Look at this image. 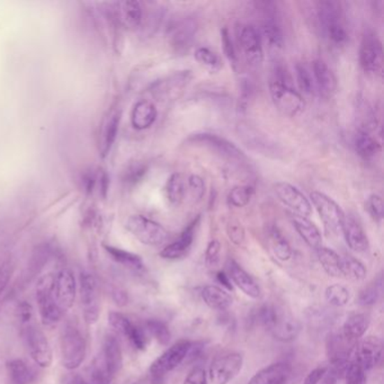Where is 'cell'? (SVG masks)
<instances>
[{"label": "cell", "instance_id": "6da1fadb", "mask_svg": "<svg viewBox=\"0 0 384 384\" xmlns=\"http://www.w3.org/2000/svg\"><path fill=\"white\" fill-rule=\"evenodd\" d=\"M86 341L78 327L73 323L64 325L60 335V350L64 367L67 370L78 369L86 357Z\"/></svg>", "mask_w": 384, "mask_h": 384}, {"label": "cell", "instance_id": "7a4b0ae2", "mask_svg": "<svg viewBox=\"0 0 384 384\" xmlns=\"http://www.w3.org/2000/svg\"><path fill=\"white\" fill-rule=\"evenodd\" d=\"M54 276L47 274L40 279L36 286V302L44 326L52 327L61 320L62 310L54 297Z\"/></svg>", "mask_w": 384, "mask_h": 384}, {"label": "cell", "instance_id": "3957f363", "mask_svg": "<svg viewBox=\"0 0 384 384\" xmlns=\"http://www.w3.org/2000/svg\"><path fill=\"white\" fill-rule=\"evenodd\" d=\"M192 343L189 341H179L169 347L152 364L149 373L152 376V384H163V378L169 372L174 371L186 360Z\"/></svg>", "mask_w": 384, "mask_h": 384}, {"label": "cell", "instance_id": "277c9868", "mask_svg": "<svg viewBox=\"0 0 384 384\" xmlns=\"http://www.w3.org/2000/svg\"><path fill=\"white\" fill-rule=\"evenodd\" d=\"M126 228L132 236L147 246H161L169 237L168 231L161 223L140 214L128 216Z\"/></svg>", "mask_w": 384, "mask_h": 384}, {"label": "cell", "instance_id": "5b68a950", "mask_svg": "<svg viewBox=\"0 0 384 384\" xmlns=\"http://www.w3.org/2000/svg\"><path fill=\"white\" fill-rule=\"evenodd\" d=\"M269 93L272 101L277 111L286 117H294L299 115L306 108L302 95L286 82H269Z\"/></svg>", "mask_w": 384, "mask_h": 384}, {"label": "cell", "instance_id": "8992f818", "mask_svg": "<svg viewBox=\"0 0 384 384\" xmlns=\"http://www.w3.org/2000/svg\"><path fill=\"white\" fill-rule=\"evenodd\" d=\"M244 356L240 353H228L218 356L209 365V380L213 384H229L242 372Z\"/></svg>", "mask_w": 384, "mask_h": 384}, {"label": "cell", "instance_id": "52a82bcc", "mask_svg": "<svg viewBox=\"0 0 384 384\" xmlns=\"http://www.w3.org/2000/svg\"><path fill=\"white\" fill-rule=\"evenodd\" d=\"M310 198L327 230L332 232L341 230L346 218L341 207L332 198L321 192H312Z\"/></svg>", "mask_w": 384, "mask_h": 384}, {"label": "cell", "instance_id": "ba28073f", "mask_svg": "<svg viewBox=\"0 0 384 384\" xmlns=\"http://www.w3.org/2000/svg\"><path fill=\"white\" fill-rule=\"evenodd\" d=\"M266 329L276 341L292 343L300 335L301 323L290 312L275 306L271 323Z\"/></svg>", "mask_w": 384, "mask_h": 384}, {"label": "cell", "instance_id": "9c48e42d", "mask_svg": "<svg viewBox=\"0 0 384 384\" xmlns=\"http://www.w3.org/2000/svg\"><path fill=\"white\" fill-rule=\"evenodd\" d=\"M80 301L84 318L88 325L96 323L101 311L98 284L93 274L84 272L80 276Z\"/></svg>", "mask_w": 384, "mask_h": 384}, {"label": "cell", "instance_id": "30bf717a", "mask_svg": "<svg viewBox=\"0 0 384 384\" xmlns=\"http://www.w3.org/2000/svg\"><path fill=\"white\" fill-rule=\"evenodd\" d=\"M189 142L193 145H201L211 149L216 154H221L223 157L233 159V161H242L246 159L244 152L235 145L230 142L229 140L219 137L216 134L212 133H196L193 134L187 140Z\"/></svg>", "mask_w": 384, "mask_h": 384}, {"label": "cell", "instance_id": "8fae6325", "mask_svg": "<svg viewBox=\"0 0 384 384\" xmlns=\"http://www.w3.org/2000/svg\"><path fill=\"white\" fill-rule=\"evenodd\" d=\"M263 23L262 36L268 47L272 49H282L284 45V35L279 23V15L273 3H262Z\"/></svg>", "mask_w": 384, "mask_h": 384}, {"label": "cell", "instance_id": "7c38bea8", "mask_svg": "<svg viewBox=\"0 0 384 384\" xmlns=\"http://www.w3.org/2000/svg\"><path fill=\"white\" fill-rule=\"evenodd\" d=\"M360 64L367 73H381L383 67V49L376 35H364L360 49Z\"/></svg>", "mask_w": 384, "mask_h": 384}, {"label": "cell", "instance_id": "4fadbf2b", "mask_svg": "<svg viewBox=\"0 0 384 384\" xmlns=\"http://www.w3.org/2000/svg\"><path fill=\"white\" fill-rule=\"evenodd\" d=\"M275 193L279 201L290 207L294 214L304 216V218L311 216V203L300 189L286 182H279L275 185Z\"/></svg>", "mask_w": 384, "mask_h": 384}, {"label": "cell", "instance_id": "5bb4252c", "mask_svg": "<svg viewBox=\"0 0 384 384\" xmlns=\"http://www.w3.org/2000/svg\"><path fill=\"white\" fill-rule=\"evenodd\" d=\"M27 345L33 361L42 369L51 367L53 353L47 336L38 327L29 326L27 332Z\"/></svg>", "mask_w": 384, "mask_h": 384}, {"label": "cell", "instance_id": "9a60e30c", "mask_svg": "<svg viewBox=\"0 0 384 384\" xmlns=\"http://www.w3.org/2000/svg\"><path fill=\"white\" fill-rule=\"evenodd\" d=\"M383 344L376 336H367L360 343L356 344L354 356L356 362L361 365L365 372L371 371L378 365L382 360Z\"/></svg>", "mask_w": 384, "mask_h": 384}, {"label": "cell", "instance_id": "2e32d148", "mask_svg": "<svg viewBox=\"0 0 384 384\" xmlns=\"http://www.w3.org/2000/svg\"><path fill=\"white\" fill-rule=\"evenodd\" d=\"M77 284L73 272L64 268L54 276V297L62 311L73 308L76 300Z\"/></svg>", "mask_w": 384, "mask_h": 384}, {"label": "cell", "instance_id": "e0dca14e", "mask_svg": "<svg viewBox=\"0 0 384 384\" xmlns=\"http://www.w3.org/2000/svg\"><path fill=\"white\" fill-rule=\"evenodd\" d=\"M200 221H201V216H198L192 220V222H189V226L184 229L177 240H175L161 251L159 255L161 258L176 260V259H181L186 256L189 251H191L193 242H194Z\"/></svg>", "mask_w": 384, "mask_h": 384}, {"label": "cell", "instance_id": "ac0fdd59", "mask_svg": "<svg viewBox=\"0 0 384 384\" xmlns=\"http://www.w3.org/2000/svg\"><path fill=\"white\" fill-rule=\"evenodd\" d=\"M108 323L115 332L128 338L135 348L139 350H145L147 347L146 332L140 327L135 326L126 318L124 314L119 312H111L108 314Z\"/></svg>", "mask_w": 384, "mask_h": 384}, {"label": "cell", "instance_id": "d6986e66", "mask_svg": "<svg viewBox=\"0 0 384 384\" xmlns=\"http://www.w3.org/2000/svg\"><path fill=\"white\" fill-rule=\"evenodd\" d=\"M240 43L244 58L253 67H258L264 60L262 36L255 27L246 25L240 32Z\"/></svg>", "mask_w": 384, "mask_h": 384}, {"label": "cell", "instance_id": "ffe728a7", "mask_svg": "<svg viewBox=\"0 0 384 384\" xmlns=\"http://www.w3.org/2000/svg\"><path fill=\"white\" fill-rule=\"evenodd\" d=\"M228 277L230 281H232L233 284L244 292L247 297L251 299H259L262 297V290L259 288L258 284L255 282V279L244 271L242 266L239 265L238 263L233 259H229L227 264Z\"/></svg>", "mask_w": 384, "mask_h": 384}, {"label": "cell", "instance_id": "44dd1931", "mask_svg": "<svg viewBox=\"0 0 384 384\" xmlns=\"http://www.w3.org/2000/svg\"><path fill=\"white\" fill-rule=\"evenodd\" d=\"M196 35V23L192 18H184L172 24L170 29V42L177 52H187L192 47Z\"/></svg>", "mask_w": 384, "mask_h": 384}, {"label": "cell", "instance_id": "7402d4cb", "mask_svg": "<svg viewBox=\"0 0 384 384\" xmlns=\"http://www.w3.org/2000/svg\"><path fill=\"white\" fill-rule=\"evenodd\" d=\"M341 231L348 246L355 253H365L370 248V242L367 238V232L364 231L361 223L355 219L349 216L345 218Z\"/></svg>", "mask_w": 384, "mask_h": 384}, {"label": "cell", "instance_id": "603a6c76", "mask_svg": "<svg viewBox=\"0 0 384 384\" xmlns=\"http://www.w3.org/2000/svg\"><path fill=\"white\" fill-rule=\"evenodd\" d=\"M312 75L314 84L323 97H332L337 91V79L335 73L323 60H316L312 64Z\"/></svg>", "mask_w": 384, "mask_h": 384}, {"label": "cell", "instance_id": "cb8c5ba5", "mask_svg": "<svg viewBox=\"0 0 384 384\" xmlns=\"http://www.w3.org/2000/svg\"><path fill=\"white\" fill-rule=\"evenodd\" d=\"M290 376L291 367L284 362H279L258 371L248 384H286Z\"/></svg>", "mask_w": 384, "mask_h": 384}, {"label": "cell", "instance_id": "d4e9b609", "mask_svg": "<svg viewBox=\"0 0 384 384\" xmlns=\"http://www.w3.org/2000/svg\"><path fill=\"white\" fill-rule=\"evenodd\" d=\"M291 221L294 229L309 247L313 248L316 251L323 247V236L313 222L310 221L308 218L297 216L294 213L291 214Z\"/></svg>", "mask_w": 384, "mask_h": 384}, {"label": "cell", "instance_id": "484cf974", "mask_svg": "<svg viewBox=\"0 0 384 384\" xmlns=\"http://www.w3.org/2000/svg\"><path fill=\"white\" fill-rule=\"evenodd\" d=\"M117 21L128 29H135L141 25L143 12L139 1H119L117 3Z\"/></svg>", "mask_w": 384, "mask_h": 384}, {"label": "cell", "instance_id": "4316f807", "mask_svg": "<svg viewBox=\"0 0 384 384\" xmlns=\"http://www.w3.org/2000/svg\"><path fill=\"white\" fill-rule=\"evenodd\" d=\"M102 357L105 367L112 376H117V373L122 370V348L115 336L108 335L105 337Z\"/></svg>", "mask_w": 384, "mask_h": 384}, {"label": "cell", "instance_id": "83f0119b", "mask_svg": "<svg viewBox=\"0 0 384 384\" xmlns=\"http://www.w3.org/2000/svg\"><path fill=\"white\" fill-rule=\"evenodd\" d=\"M158 111L156 106L149 101H140L134 105L131 114V123L137 130H147L152 126L157 119Z\"/></svg>", "mask_w": 384, "mask_h": 384}, {"label": "cell", "instance_id": "f1b7e54d", "mask_svg": "<svg viewBox=\"0 0 384 384\" xmlns=\"http://www.w3.org/2000/svg\"><path fill=\"white\" fill-rule=\"evenodd\" d=\"M202 299L209 308L224 311L232 306L233 297L229 292L218 286H207L202 290Z\"/></svg>", "mask_w": 384, "mask_h": 384}, {"label": "cell", "instance_id": "f546056e", "mask_svg": "<svg viewBox=\"0 0 384 384\" xmlns=\"http://www.w3.org/2000/svg\"><path fill=\"white\" fill-rule=\"evenodd\" d=\"M119 121H121V112L114 111L110 113V115L103 122L99 146H101V152L104 156H106L111 150L115 140H117Z\"/></svg>", "mask_w": 384, "mask_h": 384}, {"label": "cell", "instance_id": "4dcf8cb0", "mask_svg": "<svg viewBox=\"0 0 384 384\" xmlns=\"http://www.w3.org/2000/svg\"><path fill=\"white\" fill-rule=\"evenodd\" d=\"M354 147L360 157L364 161H372L381 152V145L376 138L371 135L370 132L365 130H358L354 138Z\"/></svg>", "mask_w": 384, "mask_h": 384}, {"label": "cell", "instance_id": "1f68e13d", "mask_svg": "<svg viewBox=\"0 0 384 384\" xmlns=\"http://www.w3.org/2000/svg\"><path fill=\"white\" fill-rule=\"evenodd\" d=\"M370 325V320L364 313H353L344 323L341 334L349 341H357L363 337Z\"/></svg>", "mask_w": 384, "mask_h": 384}, {"label": "cell", "instance_id": "d6a6232c", "mask_svg": "<svg viewBox=\"0 0 384 384\" xmlns=\"http://www.w3.org/2000/svg\"><path fill=\"white\" fill-rule=\"evenodd\" d=\"M318 18L325 32L343 24L339 5L334 1H320L318 3Z\"/></svg>", "mask_w": 384, "mask_h": 384}, {"label": "cell", "instance_id": "836d02e7", "mask_svg": "<svg viewBox=\"0 0 384 384\" xmlns=\"http://www.w3.org/2000/svg\"><path fill=\"white\" fill-rule=\"evenodd\" d=\"M187 192L186 179L181 172H175L168 178L166 184V194L168 201L178 207L184 201Z\"/></svg>", "mask_w": 384, "mask_h": 384}, {"label": "cell", "instance_id": "e575fe53", "mask_svg": "<svg viewBox=\"0 0 384 384\" xmlns=\"http://www.w3.org/2000/svg\"><path fill=\"white\" fill-rule=\"evenodd\" d=\"M318 259L323 269L332 277H343L341 274V257L330 248L320 247L317 249Z\"/></svg>", "mask_w": 384, "mask_h": 384}, {"label": "cell", "instance_id": "d590c367", "mask_svg": "<svg viewBox=\"0 0 384 384\" xmlns=\"http://www.w3.org/2000/svg\"><path fill=\"white\" fill-rule=\"evenodd\" d=\"M104 249L106 253L111 256V258L115 262L119 263L121 265L126 266V267L132 268V269H142L143 260L139 255L137 253H130V251H123L119 248L113 247V246H108V244H104Z\"/></svg>", "mask_w": 384, "mask_h": 384}, {"label": "cell", "instance_id": "8d00e7d4", "mask_svg": "<svg viewBox=\"0 0 384 384\" xmlns=\"http://www.w3.org/2000/svg\"><path fill=\"white\" fill-rule=\"evenodd\" d=\"M269 242H271L272 251L277 259L282 262H288L291 259L293 251L288 244L286 237L279 230L277 227H272L269 230Z\"/></svg>", "mask_w": 384, "mask_h": 384}, {"label": "cell", "instance_id": "74e56055", "mask_svg": "<svg viewBox=\"0 0 384 384\" xmlns=\"http://www.w3.org/2000/svg\"><path fill=\"white\" fill-rule=\"evenodd\" d=\"M341 274L343 277L354 281V282H362L367 277V267L363 263L360 262L355 257L346 255L341 257Z\"/></svg>", "mask_w": 384, "mask_h": 384}, {"label": "cell", "instance_id": "f35d334b", "mask_svg": "<svg viewBox=\"0 0 384 384\" xmlns=\"http://www.w3.org/2000/svg\"><path fill=\"white\" fill-rule=\"evenodd\" d=\"M7 372L14 384H31L34 374L23 360H12L7 363Z\"/></svg>", "mask_w": 384, "mask_h": 384}, {"label": "cell", "instance_id": "ab89813d", "mask_svg": "<svg viewBox=\"0 0 384 384\" xmlns=\"http://www.w3.org/2000/svg\"><path fill=\"white\" fill-rule=\"evenodd\" d=\"M325 297L330 306L341 308V307L346 306L350 300V293H349L348 288L341 284H332L326 288Z\"/></svg>", "mask_w": 384, "mask_h": 384}, {"label": "cell", "instance_id": "60d3db41", "mask_svg": "<svg viewBox=\"0 0 384 384\" xmlns=\"http://www.w3.org/2000/svg\"><path fill=\"white\" fill-rule=\"evenodd\" d=\"M253 195V189L249 185H238L228 194V203L233 207H244L249 204Z\"/></svg>", "mask_w": 384, "mask_h": 384}, {"label": "cell", "instance_id": "b9f144b4", "mask_svg": "<svg viewBox=\"0 0 384 384\" xmlns=\"http://www.w3.org/2000/svg\"><path fill=\"white\" fill-rule=\"evenodd\" d=\"M147 332L156 338L158 343L161 344L163 346L168 345L172 338V334L169 330L168 326L163 321L157 320V319H149L146 323Z\"/></svg>", "mask_w": 384, "mask_h": 384}, {"label": "cell", "instance_id": "7bdbcfd3", "mask_svg": "<svg viewBox=\"0 0 384 384\" xmlns=\"http://www.w3.org/2000/svg\"><path fill=\"white\" fill-rule=\"evenodd\" d=\"M295 75H297V86L300 88V91L307 95H313L316 84L310 70L304 64H297L295 67Z\"/></svg>", "mask_w": 384, "mask_h": 384}, {"label": "cell", "instance_id": "ee69618b", "mask_svg": "<svg viewBox=\"0 0 384 384\" xmlns=\"http://www.w3.org/2000/svg\"><path fill=\"white\" fill-rule=\"evenodd\" d=\"M196 61L204 67L209 68L212 71H216L222 67V62L216 53L213 52L207 47H198L195 51Z\"/></svg>", "mask_w": 384, "mask_h": 384}, {"label": "cell", "instance_id": "f6af8a7d", "mask_svg": "<svg viewBox=\"0 0 384 384\" xmlns=\"http://www.w3.org/2000/svg\"><path fill=\"white\" fill-rule=\"evenodd\" d=\"M113 376L110 374L108 369L105 367L103 357L96 358L91 369L89 384H111Z\"/></svg>", "mask_w": 384, "mask_h": 384}, {"label": "cell", "instance_id": "bcb514c9", "mask_svg": "<svg viewBox=\"0 0 384 384\" xmlns=\"http://www.w3.org/2000/svg\"><path fill=\"white\" fill-rule=\"evenodd\" d=\"M367 372L362 369L361 365L353 357L344 374L345 384H367Z\"/></svg>", "mask_w": 384, "mask_h": 384}, {"label": "cell", "instance_id": "7dc6e473", "mask_svg": "<svg viewBox=\"0 0 384 384\" xmlns=\"http://www.w3.org/2000/svg\"><path fill=\"white\" fill-rule=\"evenodd\" d=\"M228 238L235 246H242L246 239V231L237 219H230L227 224Z\"/></svg>", "mask_w": 384, "mask_h": 384}, {"label": "cell", "instance_id": "c3c4849f", "mask_svg": "<svg viewBox=\"0 0 384 384\" xmlns=\"http://www.w3.org/2000/svg\"><path fill=\"white\" fill-rule=\"evenodd\" d=\"M221 253V244L218 240H211L205 251V264L209 268L218 267Z\"/></svg>", "mask_w": 384, "mask_h": 384}, {"label": "cell", "instance_id": "681fc988", "mask_svg": "<svg viewBox=\"0 0 384 384\" xmlns=\"http://www.w3.org/2000/svg\"><path fill=\"white\" fill-rule=\"evenodd\" d=\"M380 291L381 290H380V286L378 284L367 286V288L362 290L361 293L358 295V303L364 307L376 304L378 302V297H380Z\"/></svg>", "mask_w": 384, "mask_h": 384}, {"label": "cell", "instance_id": "f907efd6", "mask_svg": "<svg viewBox=\"0 0 384 384\" xmlns=\"http://www.w3.org/2000/svg\"><path fill=\"white\" fill-rule=\"evenodd\" d=\"M367 209L376 222H381L383 220V201L378 194H372L367 198Z\"/></svg>", "mask_w": 384, "mask_h": 384}, {"label": "cell", "instance_id": "816d5d0a", "mask_svg": "<svg viewBox=\"0 0 384 384\" xmlns=\"http://www.w3.org/2000/svg\"><path fill=\"white\" fill-rule=\"evenodd\" d=\"M187 189L189 192L192 193L193 198L201 200L203 198L204 193H205V184H204L203 178L198 175H191L187 178Z\"/></svg>", "mask_w": 384, "mask_h": 384}, {"label": "cell", "instance_id": "f5cc1de1", "mask_svg": "<svg viewBox=\"0 0 384 384\" xmlns=\"http://www.w3.org/2000/svg\"><path fill=\"white\" fill-rule=\"evenodd\" d=\"M221 42L223 47V52L227 57L228 60L232 64H237V52L233 45L232 38L228 29H223L221 31Z\"/></svg>", "mask_w": 384, "mask_h": 384}, {"label": "cell", "instance_id": "db71d44e", "mask_svg": "<svg viewBox=\"0 0 384 384\" xmlns=\"http://www.w3.org/2000/svg\"><path fill=\"white\" fill-rule=\"evenodd\" d=\"M325 33H326L329 40H330L332 43L337 44V45H343V44L348 41V34H347V31L345 29V27H344L343 24H341V25H338V27H332V29H329L328 31Z\"/></svg>", "mask_w": 384, "mask_h": 384}, {"label": "cell", "instance_id": "11a10c76", "mask_svg": "<svg viewBox=\"0 0 384 384\" xmlns=\"http://www.w3.org/2000/svg\"><path fill=\"white\" fill-rule=\"evenodd\" d=\"M183 384H209L207 371L202 367H193Z\"/></svg>", "mask_w": 384, "mask_h": 384}, {"label": "cell", "instance_id": "9f6ffc18", "mask_svg": "<svg viewBox=\"0 0 384 384\" xmlns=\"http://www.w3.org/2000/svg\"><path fill=\"white\" fill-rule=\"evenodd\" d=\"M327 372H328V367L320 365V367H316V369H313V370L306 376L304 381H303V384L320 383L321 380L325 378Z\"/></svg>", "mask_w": 384, "mask_h": 384}, {"label": "cell", "instance_id": "6f0895ef", "mask_svg": "<svg viewBox=\"0 0 384 384\" xmlns=\"http://www.w3.org/2000/svg\"><path fill=\"white\" fill-rule=\"evenodd\" d=\"M33 308L29 302L27 301H22L18 303L17 306V316L18 319L23 323H29L32 318Z\"/></svg>", "mask_w": 384, "mask_h": 384}, {"label": "cell", "instance_id": "680465c9", "mask_svg": "<svg viewBox=\"0 0 384 384\" xmlns=\"http://www.w3.org/2000/svg\"><path fill=\"white\" fill-rule=\"evenodd\" d=\"M10 274H12V272H10V268L7 264L0 265V295L3 293L7 286H8L9 281H10Z\"/></svg>", "mask_w": 384, "mask_h": 384}, {"label": "cell", "instance_id": "91938a15", "mask_svg": "<svg viewBox=\"0 0 384 384\" xmlns=\"http://www.w3.org/2000/svg\"><path fill=\"white\" fill-rule=\"evenodd\" d=\"M147 167L145 165H135L132 167L131 170L128 172V179L130 182H138L140 178H142L143 175L146 174Z\"/></svg>", "mask_w": 384, "mask_h": 384}, {"label": "cell", "instance_id": "94428289", "mask_svg": "<svg viewBox=\"0 0 384 384\" xmlns=\"http://www.w3.org/2000/svg\"><path fill=\"white\" fill-rule=\"evenodd\" d=\"M60 384H88L78 373H69L62 376Z\"/></svg>", "mask_w": 384, "mask_h": 384}, {"label": "cell", "instance_id": "6125c7cd", "mask_svg": "<svg viewBox=\"0 0 384 384\" xmlns=\"http://www.w3.org/2000/svg\"><path fill=\"white\" fill-rule=\"evenodd\" d=\"M113 300L115 301V303L119 304V306H126L128 300V294L124 291H121V290H117V291L113 292Z\"/></svg>", "mask_w": 384, "mask_h": 384}, {"label": "cell", "instance_id": "be15d7a7", "mask_svg": "<svg viewBox=\"0 0 384 384\" xmlns=\"http://www.w3.org/2000/svg\"><path fill=\"white\" fill-rule=\"evenodd\" d=\"M337 381L338 378L336 376L335 373H332L328 367V372H327L326 376L321 380V383L318 384H337Z\"/></svg>", "mask_w": 384, "mask_h": 384}, {"label": "cell", "instance_id": "e7e4bbea", "mask_svg": "<svg viewBox=\"0 0 384 384\" xmlns=\"http://www.w3.org/2000/svg\"><path fill=\"white\" fill-rule=\"evenodd\" d=\"M218 279L219 282L222 283L226 288H228V290H232V286H231V281L229 279V277H228V275H226L224 273H219L218 274Z\"/></svg>", "mask_w": 384, "mask_h": 384}]
</instances>
